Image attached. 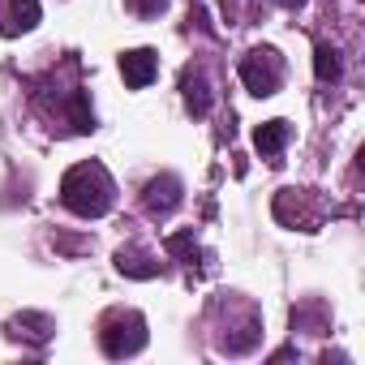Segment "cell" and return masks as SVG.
I'll use <instances>...</instances> for the list:
<instances>
[{
    "instance_id": "cell-5",
    "label": "cell",
    "mask_w": 365,
    "mask_h": 365,
    "mask_svg": "<svg viewBox=\"0 0 365 365\" xmlns=\"http://www.w3.org/2000/svg\"><path fill=\"white\" fill-rule=\"evenodd\" d=\"M39 26V0H5L0 9V31L5 35H22Z\"/></svg>"
},
{
    "instance_id": "cell-11",
    "label": "cell",
    "mask_w": 365,
    "mask_h": 365,
    "mask_svg": "<svg viewBox=\"0 0 365 365\" xmlns=\"http://www.w3.org/2000/svg\"><path fill=\"white\" fill-rule=\"evenodd\" d=\"M163 250H168V254H176L180 262H190V267H194V262L202 258V254H198V241H194V232H172Z\"/></svg>"
},
{
    "instance_id": "cell-7",
    "label": "cell",
    "mask_w": 365,
    "mask_h": 365,
    "mask_svg": "<svg viewBox=\"0 0 365 365\" xmlns=\"http://www.w3.org/2000/svg\"><path fill=\"white\" fill-rule=\"evenodd\" d=\"M292 138V129H288V120H267V125H258L254 129V146H258V155L262 159H275L279 150H284V142Z\"/></svg>"
},
{
    "instance_id": "cell-9",
    "label": "cell",
    "mask_w": 365,
    "mask_h": 365,
    "mask_svg": "<svg viewBox=\"0 0 365 365\" xmlns=\"http://www.w3.org/2000/svg\"><path fill=\"white\" fill-rule=\"evenodd\" d=\"M116 271L133 275V279H150V275H159V262L150 254H142V250H120L116 254Z\"/></svg>"
},
{
    "instance_id": "cell-3",
    "label": "cell",
    "mask_w": 365,
    "mask_h": 365,
    "mask_svg": "<svg viewBox=\"0 0 365 365\" xmlns=\"http://www.w3.org/2000/svg\"><path fill=\"white\" fill-rule=\"evenodd\" d=\"M241 82H245L258 99H267V95H275L279 82H284V61H279L271 48H258V52H250V56L241 61Z\"/></svg>"
},
{
    "instance_id": "cell-12",
    "label": "cell",
    "mask_w": 365,
    "mask_h": 365,
    "mask_svg": "<svg viewBox=\"0 0 365 365\" xmlns=\"http://www.w3.org/2000/svg\"><path fill=\"white\" fill-rule=\"evenodd\" d=\"M14 322L31 327V331H18V335H31L35 344H43V339L52 335V318H43V314H22V318H14Z\"/></svg>"
},
{
    "instance_id": "cell-1",
    "label": "cell",
    "mask_w": 365,
    "mask_h": 365,
    "mask_svg": "<svg viewBox=\"0 0 365 365\" xmlns=\"http://www.w3.org/2000/svg\"><path fill=\"white\" fill-rule=\"evenodd\" d=\"M61 202H65L73 215H82V220H99V215H108L112 202H116V185H112L108 168L95 163V159L69 168L65 180H61Z\"/></svg>"
},
{
    "instance_id": "cell-13",
    "label": "cell",
    "mask_w": 365,
    "mask_h": 365,
    "mask_svg": "<svg viewBox=\"0 0 365 365\" xmlns=\"http://www.w3.org/2000/svg\"><path fill=\"white\" fill-rule=\"evenodd\" d=\"M129 5H133L142 18H155V14H163V9H168V0H129Z\"/></svg>"
},
{
    "instance_id": "cell-10",
    "label": "cell",
    "mask_w": 365,
    "mask_h": 365,
    "mask_svg": "<svg viewBox=\"0 0 365 365\" xmlns=\"http://www.w3.org/2000/svg\"><path fill=\"white\" fill-rule=\"evenodd\" d=\"M314 73H318L322 82H335V78H339V52H335L331 43H318V48H314Z\"/></svg>"
},
{
    "instance_id": "cell-2",
    "label": "cell",
    "mask_w": 365,
    "mask_h": 365,
    "mask_svg": "<svg viewBox=\"0 0 365 365\" xmlns=\"http://www.w3.org/2000/svg\"><path fill=\"white\" fill-rule=\"evenodd\" d=\"M99 344H103L108 356H133V352H142V348H146V322H142V314H133V309H112V314L103 318Z\"/></svg>"
},
{
    "instance_id": "cell-8",
    "label": "cell",
    "mask_w": 365,
    "mask_h": 365,
    "mask_svg": "<svg viewBox=\"0 0 365 365\" xmlns=\"http://www.w3.org/2000/svg\"><path fill=\"white\" fill-rule=\"evenodd\" d=\"M180 91H185V108L194 116H207L211 112V86H207V78L198 69H190L185 78H180Z\"/></svg>"
},
{
    "instance_id": "cell-6",
    "label": "cell",
    "mask_w": 365,
    "mask_h": 365,
    "mask_svg": "<svg viewBox=\"0 0 365 365\" xmlns=\"http://www.w3.org/2000/svg\"><path fill=\"white\" fill-rule=\"evenodd\" d=\"M176 202H180V180L176 176L163 172L146 185V211L150 215H168V211H176Z\"/></svg>"
},
{
    "instance_id": "cell-14",
    "label": "cell",
    "mask_w": 365,
    "mask_h": 365,
    "mask_svg": "<svg viewBox=\"0 0 365 365\" xmlns=\"http://www.w3.org/2000/svg\"><path fill=\"white\" fill-rule=\"evenodd\" d=\"M275 5H284V9H301L305 0H275Z\"/></svg>"
},
{
    "instance_id": "cell-4",
    "label": "cell",
    "mask_w": 365,
    "mask_h": 365,
    "mask_svg": "<svg viewBox=\"0 0 365 365\" xmlns=\"http://www.w3.org/2000/svg\"><path fill=\"white\" fill-rule=\"evenodd\" d=\"M155 69H159V56H155L150 48H133V52H125V56H120V73H125V86H133V91L150 86Z\"/></svg>"
}]
</instances>
